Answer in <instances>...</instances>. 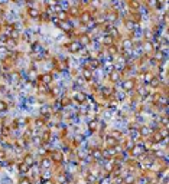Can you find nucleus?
Instances as JSON below:
<instances>
[{
    "label": "nucleus",
    "instance_id": "de8ad7c7",
    "mask_svg": "<svg viewBox=\"0 0 169 184\" xmlns=\"http://www.w3.org/2000/svg\"><path fill=\"white\" fill-rule=\"evenodd\" d=\"M123 46H124V49H130V48H131V40H130V39L123 40Z\"/></svg>",
    "mask_w": 169,
    "mask_h": 184
},
{
    "label": "nucleus",
    "instance_id": "6ab92c4d",
    "mask_svg": "<svg viewBox=\"0 0 169 184\" xmlns=\"http://www.w3.org/2000/svg\"><path fill=\"white\" fill-rule=\"evenodd\" d=\"M98 127H100V121H98L97 118H95V119H91V121L88 122V128H90V131H97Z\"/></svg>",
    "mask_w": 169,
    "mask_h": 184
},
{
    "label": "nucleus",
    "instance_id": "58836bf2",
    "mask_svg": "<svg viewBox=\"0 0 169 184\" xmlns=\"http://www.w3.org/2000/svg\"><path fill=\"white\" fill-rule=\"evenodd\" d=\"M31 137H32V128H28V130L25 131V134H23V140H25V141H29Z\"/></svg>",
    "mask_w": 169,
    "mask_h": 184
},
{
    "label": "nucleus",
    "instance_id": "f257e3e1",
    "mask_svg": "<svg viewBox=\"0 0 169 184\" xmlns=\"http://www.w3.org/2000/svg\"><path fill=\"white\" fill-rule=\"evenodd\" d=\"M146 151H147V148L145 147L143 144H134V147L130 150V152H131L133 157H145L146 155Z\"/></svg>",
    "mask_w": 169,
    "mask_h": 184
},
{
    "label": "nucleus",
    "instance_id": "37998d69",
    "mask_svg": "<svg viewBox=\"0 0 169 184\" xmlns=\"http://www.w3.org/2000/svg\"><path fill=\"white\" fill-rule=\"evenodd\" d=\"M108 53H110V55H116V53H117V46H116V45L108 46Z\"/></svg>",
    "mask_w": 169,
    "mask_h": 184
},
{
    "label": "nucleus",
    "instance_id": "9d476101",
    "mask_svg": "<svg viewBox=\"0 0 169 184\" xmlns=\"http://www.w3.org/2000/svg\"><path fill=\"white\" fill-rule=\"evenodd\" d=\"M139 132H140V137H152V134H153V131H152V128H149V127H142V128H139Z\"/></svg>",
    "mask_w": 169,
    "mask_h": 184
},
{
    "label": "nucleus",
    "instance_id": "f704fd0d",
    "mask_svg": "<svg viewBox=\"0 0 169 184\" xmlns=\"http://www.w3.org/2000/svg\"><path fill=\"white\" fill-rule=\"evenodd\" d=\"M70 104H71V98L67 96V95H64L62 99H61V105H62V107H68Z\"/></svg>",
    "mask_w": 169,
    "mask_h": 184
},
{
    "label": "nucleus",
    "instance_id": "6e6552de",
    "mask_svg": "<svg viewBox=\"0 0 169 184\" xmlns=\"http://www.w3.org/2000/svg\"><path fill=\"white\" fill-rule=\"evenodd\" d=\"M122 86H123L124 91H133L134 86H136V81H134V79H126V81L122 83Z\"/></svg>",
    "mask_w": 169,
    "mask_h": 184
},
{
    "label": "nucleus",
    "instance_id": "c9c22d12",
    "mask_svg": "<svg viewBox=\"0 0 169 184\" xmlns=\"http://www.w3.org/2000/svg\"><path fill=\"white\" fill-rule=\"evenodd\" d=\"M152 79H153V75L150 74V72H145V74H143V81H145V83H146V85H147Z\"/></svg>",
    "mask_w": 169,
    "mask_h": 184
},
{
    "label": "nucleus",
    "instance_id": "e433bc0d",
    "mask_svg": "<svg viewBox=\"0 0 169 184\" xmlns=\"http://www.w3.org/2000/svg\"><path fill=\"white\" fill-rule=\"evenodd\" d=\"M45 122H46V121L43 119L42 116H41V118H36V119H35V127H36V128H42L43 125H45Z\"/></svg>",
    "mask_w": 169,
    "mask_h": 184
},
{
    "label": "nucleus",
    "instance_id": "09e8293b",
    "mask_svg": "<svg viewBox=\"0 0 169 184\" xmlns=\"http://www.w3.org/2000/svg\"><path fill=\"white\" fill-rule=\"evenodd\" d=\"M145 49H146V50H147V52H149V50H152V49H153V45H152V42H150V40H147V42H146V43H145Z\"/></svg>",
    "mask_w": 169,
    "mask_h": 184
},
{
    "label": "nucleus",
    "instance_id": "7ed1b4c3",
    "mask_svg": "<svg viewBox=\"0 0 169 184\" xmlns=\"http://www.w3.org/2000/svg\"><path fill=\"white\" fill-rule=\"evenodd\" d=\"M67 49H68L71 53H77V52L81 50V45H80L77 40H72V42H70V43L67 45Z\"/></svg>",
    "mask_w": 169,
    "mask_h": 184
},
{
    "label": "nucleus",
    "instance_id": "3c124183",
    "mask_svg": "<svg viewBox=\"0 0 169 184\" xmlns=\"http://www.w3.org/2000/svg\"><path fill=\"white\" fill-rule=\"evenodd\" d=\"M6 151H3V150H0V160H3V158H6Z\"/></svg>",
    "mask_w": 169,
    "mask_h": 184
},
{
    "label": "nucleus",
    "instance_id": "4be33fe9",
    "mask_svg": "<svg viewBox=\"0 0 169 184\" xmlns=\"http://www.w3.org/2000/svg\"><path fill=\"white\" fill-rule=\"evenodd\" d=\"M83 76H84L85 81L90 82V81L92 79V71H91L90 68H84V69H83Z\"/></svg>",
    "mask_w": 169,
    "mask_h": 184
},
{
    "label": "nucleus",
    "instance_id": "f8f14e48",
    "mask_svg": "<svg viewBox=\"0 0 169 184\" xmlns=\"http://www.w3.org/2000/svg\"><path fill=\"white\" fill-rule=\"evenodd\" d=\"M39 79H41V82H42L43 85H49V83L54 81V75L52 74H43Z\"/></svg>",
    "mask_w": 169,
    "mask_h": 184
},
{
    "label": "nucleus",
    "instance_id": "20e7f679",
    "mask_svg": "<svg viewBox=\"0 0 169 184\" xmlns=\"http://www.w3.org/2000/svg\"><path fill=\"white\" fill-rule=\"evenodd\" d=\"M100 65H101V61H100V59H97V58H90L88 62H87V66H85V68H90V69L92 71V69L100 68Z\"/></svg>",
    "mask_w": 169,
    "mask_h": 184
},
{
    "label": "nucleus",
    "instance_id": "f3484780",
    "mask_svg": "<svg viewBox=\"0 0 169 184\" xmlns=\"http://www.w3.org/2000/svg\"><path fill=\"white\" fill-rule=\"evenodd\" d=\"M70 19V14L65 12V10H61L59 13H56V20H59V22H67Z\"/></svg>",
    "mask_w": 169,
    "mask_h": 184
},
{
    "label": "nucleus",
    "instance_id": "b1692460",
    "mask_svg": "<svg viewBox=\"0 0 169 184\" xmlns=\"http://www.w3.org/2000/svg\"><path fill=\"white\" fill-rule=\"evenodd\" d=\"M49 140H51V132L46 130V131H43L42 135H41V143L46 144V143H49Z\"/></svg>",
    "mask_w": 169,
    "mask_h": 184
},
{
    "label": "nucleus",
    "instance_id": "aec40b11",
    "mask_svg": "<svg viewBox=\"0 0 169 184\" xmlns=\"http://www.w3.org/2000/svg\"><path fill=\"white\" fill-rule=\"evenodd\" d=\"M28 14H29V17H32V19H36V17L41 16L39 10L35 9V7H29V9H28Z\"/></svg>",
    "mask_w": 169,
    "mask_h": 184
},
{
    "label": "nucleus",
    "instance_id": "603ef678",
    "mask_svg": "<svg viewBox=\"0 0 169 184\" xmlns=\"http://www.w3.org/2000/svg\"><path fill=\"white\" fill-rule=\"evenodd\" d=\"M20 184H31V180L29 178H23V180H20Z\"/></svg>",
    "mask_w": 169,
    "mask_h": 184
},
{
    "label": "nucleus",
    "instance_id": "c85d7f7f",
    "mask_svg": "<svg viewBox=\"0 0 169 184\" xmlns=\"http://www.w3.org/2000/svg\"><path fill=\"white\" fill-rule=\"evenodd\" d=\"M51 161H52L51 158L45 157V158H42V161H41V165H42L43 168H49V167L52 165V163H51Z\"/></svg>",
    "mask_w": 169,
    "mask_h": 184
},
{
    "label": "nucleus",
    "instance_id": "4c0bfd02",
    "mask_svg": "<svg viewBox=\"0 0 169 184\" xmlns=\"http://www.w3.org/2000/svg\"><path fill=\"white\" fill-rule=\"evenodd\" d=\"M134 144H136V141H133L131 138H130V140H127V143L124 144V150H127V151H130L131 148L134 147Z\"/></svg>",
    "mask_w": 169,
    "mask_h": 184
},
{
    "label": "nucleus",
    "instance_id": "4468645a",
    "mask_svg": "<svg viewBox=\"0 0 169 184\" xmlns=\"http://www.w3.org/2000/svg\"><path fill=\"white\" fill-rule=\"evenodd\" d=\"M103 168H104V171H106V173H108V174H110V173L114 170V160H108L107 163H104Z\"/></svg>",
    "mask_w": 169,
    "mask_h": 184
},
{
    "label": "nucleus",
    "instance_id": "864d4df0",
    "mask_svg": "<svg viewBox=\"0 0 169 184\" xmlns=\"http://www.w3.org/2000/svg\"><path fill=\"white\" fill-rule=\"evenodd\" d=\"M41 184H54V181L52 180H43Z\"/></svg>",
    "mask_w": 169,
    "mask_h": 184
},
{
    "label": "nucleus",
    "instance_id": "a18cd8bd",
    "mask_svg": "<svg viewBox=\"0 0 169 184\" xmlns=\"http://www.w3.org/2000/svg\"><path fill=\"white\" fill-rule=\"evenodd\" d=\"M159 134H161L162 138H166L168 137V130L166 128H159Z\"/></svg>",
    "mask_w": 169,
    "mask_h": 184
},
{
    "label": "nucleus",
    "instance_id": "a878e982",
    "mask_svg": "<svg viewBox=\"0 0 169 184\" xmlns=\"http://www.w3.org/2000/svg\"><path fill=\"white\" fill-rule=\"evenodd\" d=\"M106 143H107V147H116L119 144V140H116L113 137H107L106 138Z\"/></svg>",
    "mask_w": 169,
    "mask_h": 184
},
{
    "label": "nucleus",
    "instance_id": "ddd939ff",
    "mask_svg": "<svg viewBox=\"0 0 169 184\" xmlns=\"http://www.w3.org/2000/svg\"><path fill=\"white\" fill-rule=\"evenodd\" d=\"M101 92H103V96H106V98H111V96L114 95V89L110 88V86H104V88H101Z\"/></svg>",
    "mask_w": 169,
    "mask_h": 184
},
{
    "label": "nucleus",
    "instance_id": "0eeeda50",
    "mask_svg": "<svg viewBox=\"0 0 169 184\" xmlns=\"http://www.w3.org/2000/svg\"><path fill=\"white\" fill-rule=\"evenodd\" d=\"M77 42L81 45V48H83V46H88V45L91 43V37H90V35L83 33V35H78V40H77Z\"/></svg>",
    "mask_w": 169,
    "mask_h": 184
},
{
    "label": "nucleus",
    "instance_id": "c03bdc74",
    "mask_svg": "<svg viewBox=\"0 0 169 184\" xmlns=\"http://www.w3.org/2000/svg\"><path fill=\"white\" fill-rule=\"evenodd\" d=\"M7 108H9V105H7L4 101H1V99H0V112H4V111H7Z\"/></svg>",
    "mask_w": 169,
    "mask_h": 184
},
{
    "label": "nucleus",
    "instance_id": "c756f323",
    "mask_svg": "<svg viewBox=\"0 0 169 184\" xmlns=\"http://www.w3.org/2000/svg\"><path fill=\"white\" fill-rule=\"evenodd\" d=\"M67 13L68 14H72V16H78L80 14V9H78V6H72V7H70V10Z\"/></svg>",
    "mask_w": 169,
    "mask_h": 184
},
{
    "label": "nucleus",
    "instance_id": "cd10ccee",
    "mask_svg": "<svg viewBox=\"0 0 169 184\" xmlns=\"http://www.w3.org/2000/svg\"><path fill=\"white\" fill-rule=\"evenodd\" d=\"M23 163L28 164V165H32V164H33V155H32V154H26V155L23 157Z\"/></svg>",
    "mask_w": 169,
    "mask_h": 184
},
{
    "label": "nucleus",
    "instance_id": "49530a36",
    "mask_svg": "<svg viewBox=\"0 0 169 184\" xmlns=\"http://www.w3.org/2000/svg\"><path fill=\"white\" fill-rule=\"evenodd\" d=\"M1 134H3L4 137H7V135L10 134V127H3V128H1Z\"/></svg>",
    "mask_w": 169,
    "mask_h": 184
},
{
    "label": "nucleus",
    "instance_id": "79ce46f5",
    "mask_svg": "<svg viewBox=\"0 0 169 184\" xmlns=\"http://www.w3.org/2000/svg\"><path fill=\"white\" fill-rule=\"evenodd\" d=\"M126 28L129 29V30H133V29L136 28V25H134V23H133L130 19H127V20H126Z\"/></svg>",
    "mask_w": 169,
    "mask_h": 184
},
{
    "label": "nucleus",
    "instance_id": "393cba45",
    "mask_svg": "<svg viewBox=\"0 0 169 184\" xmlns=\"http://www.w3.org/2000/svg\"><path fill=\"white\" fill-rule=\"evenodd\" d=\"M140 20H142V17H140V13L139 12H133L131 13V22L137 26L139 23H140Z\"/></svg>",
    "mask_w": 169,
    "mask_h": 184
},
{
    "label": "nucleus",
    "instance_id": "72a5a7b5",
    "mask_svg": "<svg viewBox=\"0 0 169 184\" xmlns=\"http://www.w3.org/2000/svg\"><path fill=\"white\" fill-rule=\"evenodd\" d=\"M6 46H7V49H15L16 48V40H13V39H7L6 40Z\"/></svg>",
    "mask_w": 169,
    "mask_h": 184
},
{
    "label": "nucleus",
    "instance_id": "9b49d317",
    "mask_svg": "<svg viewBox=\"0 0 169 184\" xmlns=\"http://www.w3.org/2000/svg\"><path fill=\"white\" fill-rule=\"evenodd\" d=\"M117 17H119V13H117L116 10H108V12L106 13V19H107L108 22H114V20H117Z\"/></svg>",
    "mask_w": 169,
    "mask_h": 184
},
{
    "label": "nucleus",
    "instance_id": "7c9ffc66",
    "mask_svg": "<svg viewBox=\"0 0 169 184\" xmlns=\"http://www.w3.org/2000/svg\"><path fill=\"white\" fill-rule=\"evenodd\" d=\"M146 86H153V88H158V86H161V79H158V78H153Z\"/></svg>",
    "mask_w": 169,
    "mask_h": 184
},
{
    "label": "nucleus",
    "instance_id": "39448f33",
    "mask_svg": "<svg viewBox=\"0 0 169 184\" xmlns=\"http://www.w3.org/2000/svg\"><path fill=\"white\" fill-rule=\"evenodd\" d=\"M51 160L55 163V164H61L64 161V155L61 151H52L51 152Z\"/></svg>",
    "mask_w": 169,
    "mask_h": 184
},
{
    "label": "nucleus",
    "instance_id": "ea45409f",
    "mask_svg": "<svg viewBox=\"0 0 169 184\" xmlns=\"http://www.w3.org/2000/svg\"><path fill=\"white\" fill-rule=\"evenodd\" d=\"M56 181L59 184H67V176H65V174H58Z\"/></svg>",
    "mask_w": 169,
    "mask_h": 184
},
{
    "label": "nucleus",
    "instance_id": "a19ab883",
    "mask_svg": "<svg viewBox=\"0 0 169 184\" xmlns=\"http://www.w3.org/2000/svg\"><path fill=\"white\" fill-rule=\"evenodd\" d=\"M110 137H113V138L119 140V138L122 137V132H120V131H117V130H113V131L110 132Z\"/></svg>",
    "mask_w": 169,
    "mask_h": 184
},
{
    "label": "nucleus",
    "instance_id": "5701e85b",
    "mask_svg": "<svg viewBox=\"0 0 169 184\" xmlns=\"http://www.w3.org/2000/svg\"><path fill=\"white\" fill-rule=\"evenodd\" d=\"M101 42H103V45H106L107 48L108 46H111V45H114V39L111 36H108V35H106V36L101 39Z\"/></svg>",
    "mask_w": 169,
    "mask_h": 184
},
{
    "label": "nucleus",
    "instance_id": "412c9836",
    "mask_svg": "<svg viewBox=\"0 0 169 184\" xmlns=\"http://www.w3.org/2000/svg\"><path fill=\"white\" fill-rule=\"evenodd\" d=\"M129 131H130V135H131V140H133V141H136L137 138H140V132H139V128H137V127H136V128L131 127Z\"/></svg>",
    "mask_w": 169,
    "mask_h": 184
},
{
    "label": "nucleus",
    "instance_id": "dca6fc26",
    "mask_svg": "<svg viewBox=\"0 0 169 184\" xmlns=\"http://www.w3.org/2000/svg\"><path fill=\"white\" fill-rule=\"evenodd\" d=\"M120 76H122V75H120L119 71H116V69H114V71H110V81H111L113 83H117V82L120 81Z\"/></svg>",
    "mask_w": 169,
    "mask_h": 184
},
{
    "label": "nucleus",
    "instance_id": "473e14b6",
    "mask_svg": "<svg viewBox=\"0 0 169 184\" xmlns=\"http://www.w3.org/2000/svg\"><path fill=\"white\" fill-rule=\"evenodd\" d=\"M129 6L133 9V12H137V9L140 7V3L139 1H134V0H130L129 1Z\"/></svg>",
    "mask_w": 169,
    "mask_h": 184
},
{
    "label": "nucleus",
    "instance_id": "1a4fd4ad",
    "mask_svg": "<svg viewBox=\"0 0 169 184\" xmlns=\"http://www.w3.org/2000/svg\"><path fill=\"white\" fill-rule=\"evenodd\" d=\"M90 154H91L92 160H95V161H98V160L103 158V150L101 148H94V150L90 151Z\"/></svg>",
    "mask_w": 169,
    "mask_h": 184
},
{
    "label": "nucleus",
    "instance_id": "2eb2a0df",
    "mask_svg": "<svg viewBox=\"0 0 169 184\" xmlns=\"http://www.w3.org/2000/svg\"><path fill=\"white\" fill-rule=\"evenodd\" d=\"M123 184H136V174H126L123 177Z\"/></svg>",
    "mask_w": 169,
    "mask_h": 184
},
{
    "label": "nucleus",
    "instance_id": "423d86ee",
    "mask_svg": "<svg viewBox=\"0 0 169 184\" xmlns=\"http://www.w3.org/2000/svg\"><path fill=\"white\" fill-rule=\"evenodd\" d=\"M117 155L114 147H107L104 151H103V158H108V160H113L114 157Z\"/></svg>",
    "mask_w": 169,
    "mask_h": 184
},
{
    "label": "nucleus",
    "instance_id": "f03ea898",
    "mask_svg": "<svg viewBox=\"0 0 169 184\" xmlns=\"http://www.w3.org/2000/svg\"><path fill=\"white\" fill-rule=\"evenodd\" d=\"M91 20H92V14L90 13V10H85V12H81V13H80V22H81V23L88 25Z\"/></svg>",
    "mask_w": 169,
    "mask_h": 184
},
{
    "label": "nucleus",
    "instance_id": "8fccbe9b",
    "mask_svg": "<svg viewBox=\"0 0 169 184\" xmlns=\"http://www.w3.org/2000/svg\"><path fill=\"white\" fill-rule=\"evenodd\" d=\"M39 49H41V46H39V43H38V42H35V43L32 45V50H33V52H38Z\"/></svg>",
    "mask_w": 169,
    "mask_h": 184
},
{
    "label": "nucleus",
    "instance_id": "a211bd4d",
    "mask_svg": "<svg viewBox=\"0 0 169 184\" xmlns=\"http://www.w3.org/2000/svg\"><path fill=\"white\" fill-rule=\"evenodd\" d=\"M74 99H75V102H78V104H84L85 99H87V96H85L84 92H75Z\"/></svg>",
    "mask_w": 169,
    "mask_h": 184
},
{
    "label": "nucleus",
    "instance_id": "2f4dec72",
    "mask_svg": "<svg viewBox=\"0 0 169 184\" xmlns=\"http://www.w3.org/2000/svg\"><path fill=\"white\" fill-rule=\"evenodd\" d=\"M19 36H20V33H19V30H17V29H13V30L9 33V37H10V39H13V40H17Z\"/></svg>",
    "mask_w": 169,
    "mask_h": 184
},
{
    "label": "nucleus",
    "instance_id": "bb28decb",
    "mask_svg": "<svg viewBox=\"0 0 169 184\" xmlns=\"http://www.w3.org/2000/svg\"><path fill=\"white\" fill-rule=\"evenodd\" d=\"M29 170H31V165H28V164H25L23 161H22V163L19 164V171H20L22 174H26V173H28Z\"/></svg>",
    "mask_w": 169,
    "mask_h": 184
}]
</instances>
